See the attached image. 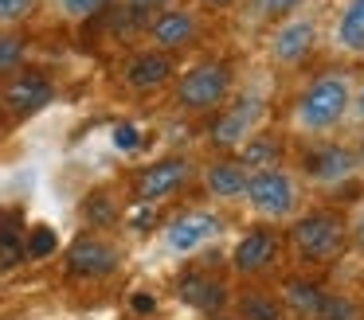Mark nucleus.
<instances>
[{"instance_id": "18", "label": "nucleus", "mask_w": 364, "mask_h": 320, "mask_svg": "<svg viewBox=\"0 0 364 320\" xmlns=\"http://www.w3.org/2000/svg\"><path fill=\"white\" fill-rule=\"evenodd\" d=\"M239 160L247 164V168H270V164H282V137L270 129H259L255 137H247L243 145H239Z\"/></svg>"}, {"instance_id": "29", "label": "nucleus", "mask_w": 364, "mask_h": 320, "mask_svg": "<svg viewBox=\"0 0 364 320\" xmlns=\"http://www.w3.org/2000/svg\"><path fill=\"white\" fill-rule=\"evenodd\" d=\"M317 320H356V309L345 301V297H325Z\"/></svg>"}, {"instance_id": "23", "label": "nucleus", "mask_w": 364, "mask_h": 320, "mask_svg": "<svg viewBox=\"0 0 364 320\" xmlns=\"http://www.w3.org/2000/svg\"><path fill=\"white\" fill-rule=\"evenodd\" d=\"M43 0H0V28H20L40 12Z\"/></svg>"}, {"instance_id": "28", "label": "nucleus", "mask_w": 364, "mask_h": 320, "mask_svg": "<svg viewBox=\"0 0 364 320\" xmlns=\"http://www.w3.org/2000/svg\"><path fill=\"white\" fill-rule=\"evenodd\" d=\"M110 137H114V148H118V153H137V148H141V129H137L134 121H118Z\"/></svg>"}, {"instance_id": "12", "label": "nucleus", "mask_w": 364, "mask_h": 320, "mask_svg": "<svg viewBox=\"0 0 364 320\" xmlns=\"http://www.w3.org/2000/svg\"><path fill=\"white\" fill-rule=\"evenodd\" d=\"M51 94H55V86H51L48 75H40V70H16V75H9V86L0 94V106L16 117H28V114H40L51 101Z\"/></svg>"}, {"instance_id": "31", "label": "nucleus", "mask_w": 364, "mask_h": 320, "mask_svg": "<svg viewBox=\"0 0 364 320\" xmlns=\"http://www.w3.org/2000/svg\"><path fill=\"white\" fill-rule=\"evenodd\" d=\"M129 219H134V226H149L153 219H157V211H153V203H149V199H141V203L134 207V215H129Z\"/></svg>"}, {"instance_id": "22", "label": "nucleus", "mask_w": 364, "mask_h": 320, "mask_svg": "<svg viewBox=\"0 0 364 320\" xmlns=\"http://www.w3.org/2000/svg\"><path fill=\"white\" fill-rule=\"evenodd\" d=\"M51 8H55V16H63V20L79 23V20H90L95 12H102L110 0H48Z\"/></svg>"}, {"instance_id": "19", "label": "nucleus", "mask_w": 364, "mask_h": 320, "mask_svg": "<svg viewBox=\"0 0 364 320\" xmlns=\"http://www.w3.org/2000/svg\"><path fill=\"white\" fill-rule=\"evenodd\" d=\"M176 293H181V301L192 304V309H220L223 297H228L220 281H212L208 273H188V277L181 281V289H176Z\"/></svg>"}, {"instance_id": "30", "label": "nucleus", "mask_w": 364, "mask_h": 320, "mask_svg": "<svg viewBox=\"0 0 364 320\" xmlns=\"http://www.w3.org/2000/svg\"><path fill=\"white\" fill-rule=\"evenodd\" d=\"M348 125L364 129V75L356 70V86H353V106H348Z\"/></svg>"}, {"instance_id": "3", "label": "nucleus", "mask_w": 364, "mask_h": 320, "mask_svg": "<svg viewBox=\"0 0 364 320\" xmlns=\"http://www.w3.org/2000/svg\"><path fill=\"white\" fill-rule=\"evenodd\" d=\"M317 51H321V16L309 4L262 31V55L278 70H301Z\"/></svg>"}, {"instance_id": "13", "label": "nucleus", "mask_w": 364, "mask_h": 320, "mask_svg": "<svg viewBox=\"0 0 364 320\" xmlns=\"http://www.w3.org/2000/svg\"><path fill=\"white\" fill-rule=\"evenodd\" d=\"M188 180H192V164L184 160V156H165V160H157V164L137 172L134 187H137V199L157 203V199H165V195L181 192Z\"/></svg>"}, {"instance_id": "4", "label": "nucleus", "mask_w": 364, "mask_h": 320, "mask_svg": "<svg viewBox=\"0 0 364 320\" xmlns=\"http://www.w3.org/2000/svg\"><path fill=\"white\" fill-rule=\"evenodd\" d=\"M173 82H176L173 94L181 109H188V114H215L235 94V67L223 59H204V62H192L188 70H181Z\"/></svg>"}, {"instance_id": "25", "label": "nucleus", "mask_w": 364, "mask_h": 320, "mask_svg": "<svg viewBox=\"0 0 364 320\" xmlns=\"http://www.w3.org/2000/svg\"><path fill=\"white\" fill-rule=\"evenodd\" d=\"M239 312L247 320H278V301L262 293H243L239 297Z\"/></svg>"}, {"instance_id": "17", "label": "nucleus", "mask_w": 364, "mask_h": 320, "mask_svg": "<svg viewBox=\"0 0 364 320\" xmlns=\"http://www.w3.org/2000/svg\"><path fill=\"white\" fill-rule=\"evenodd\" d=\"M306 4H314V0H239L235 12H239V20H243V28L267 31L270 23H278L282 16L298 12V8H306Z\"/></svg>"}, {"instance_id": "14", "label": "nucleus", "mask_w": 364, "mask_h": 320, "mask_svg": "<svg viewBox=\"0 0 364 320\" xmlns=\"http://www.w3.org/2000/svg\"><path fill=\"white\" fill-rule=\"evenodd\" d=\"M67 270L75 273V277H106V273L118 270V250L110 246V242L95 238V234H82V238L71 242V250H67Z\"/></svg>"}, {"instance_id": "9", "label": "nucleus", "mask_w": 364, "mask_h": 320, "mask_svg": "<svg viewBox=\"0 0 364 320\" xmlns=\"http://www.w3.org/2000/svg\"><path fill=\"white\" fill-rule=\"evenodd\" d=\"M223 234V219L215 211H184V215L168 219L161 231V246L173 258H192L200 250H208Z\"/></svg>"}, {"instance_id": "1", "label": "nucleus", "mask_w": 364, "mask_h": 320, "mask_svg": "<svg viewBox=\"0 0 364 320\" xmlns=\"http://www.w3.org/2000/svg\"><path fill=\"white\" fill-rule=\"evenodd\" d=\"M353 86H356V67L348 62H329L317 75L301 82L286 109V125L301 140H325L337 137L348 125V106H353Z\"/></svg>"}, {"instance_id": "16", "label": "nucleus", "mask_w": 364, "mask_h": 320, "mask_svg": "<svg viewBox=\"0 0 364 320\" xmlns=\"http://www.w3.org/2000/svg\"><path fill=\"white\" fill-rule=\"evenodd\" d=\"M247 176H251V168H247L239 156H215L200 180H204V192L212 195V199L231 203V199H243Z\"/></svg>"}, {"instance_id": "26", "label": "nucleus", "mask_w": 364, "mask_h": 320, "mask_svg": "<svg viewBox=\"0 0 364 320\" xmlns=\"http://www.w3.org/2000/svg\"><path fill=\"white\" fill-rule=\"evenodd\" d=\"M82 211H87V223L90 226H110L114 219H118V207H114V199L106 192H95L87 203H82Z\"/></svg>"}, {"instance_id": "21", "label": "nucleus", "mask_w": 364, "mask_h": 320, "mask_svg": "<svg viewBox=\"0 0 364 320\" xmlns=\"http://www.w3.org/2000/svg\"><path fill=\"white\" fill-rule=\"evenodd\" d=\"M24 55H28V43L16 28H0V78L16 75L24 67Z\"/></svg>"}, {"instance_id": "15", "label": "nucleus", "mask_w": 364, "mask_h": 320, "mask_svg": "<svg viewBox=\"0 0 364 320\" xmlns=\"http://www.w3.org/2000/svg\"><path fill=\"white\" fill-rule=\"evenodd\" d=\"M274 258H278V234H274V226H267V223L247 231L243 238L235 242V250H231L235 273H262Z\"/></svg>"}, {"instance_id": "11", "label": "nucleus", "mask_w": 364, "mask_h": 320, "mask_svg": "<svg viewBox=\"0 0 364 320\" xmlns=\"http://www.w3.org/2000/svg\"><path fill=\"white\" fill-rule=\"evenodd\" d=\"M173 78H176V59L168 51H161V47H141V51H134L126 59V67H122V82L134 94L165 90Z\"/></svg>"}, {"instance_id": "8", "label": "nucleus", "mask_w": 364, "mask_h": 320, "mask_svg": "<svg viewBox=\"0 0 364 320\" xmlns=\"http://www.w3.org/2000/svg\"><path fill=\"white\" fill-rule=\"evenodd\" d=\"M321 47L337 62H364V0H337L329 20H321Z\"/></svg>"}, {"instance_id": "32", "label": "nucleus", "mask_w": 364, "mask_h": 320, "mask_svg": "<svg viewBox=\"0 0 364 320\" xmlns=\"http://www.w3.org/2000/svg\"><path fill=\"white\" fill-rule=\"evenodd\" d=\"M129 304H134L137 316H153V312H157V301H153L149 293H134V301H129Z\"/></svg>"}, {"instance_id": "6", "label": "nucleus", "mask_w": 364, "mask_h": 320, "mask_svg": "<svg viewBox=\"0 0 364 320\" xmlns=\"http://www.w3.org/2000/svg\"><path fill=\"white\" fill-rule=\"evenodd\" d=\"M301 184L317 187V192H341L356 180V156L353 145H341V140L325 137L301 153V168H298Z\"/></svg>"}, {"instance_id": "2", "label": "nucleus", "mask_w": 364, "mask_h": 320, "mask_svg": "<svg viewBox=\"0 0 364 320\" xmlns=\"http://www.w3.org/2000/svg\"><path fill=\"white\" fill-rule=\"evenodd\" d=\"M247 211H251L259 223L278 226L290 223V219L301 215V203H306V184L294 168H282V164H270V168H255L247 176L243 187Z\"/></svg>"}, {"instance_id": "35", "label": "nucleus", "mask_w": 364, "mask_h": 320, "mask_svg": "<svg viewBox=\"0 0 364 320\" xmlns=\"http://www.w3.org/2000/svg\"><path fill=\"white\" fill-rule=\"evenodd\" d=\"M353 156H356V176H364V137L353 145Z\"/></svg>"}, {"instance_id": "5", "label": "nucleus", "mask_w": 364, "mask_h": 320, "mask_svg": "<svg viewBox=\"0 0 364 320\" xmlns=\"http://www.w3.org/2000/svg\"><path fill=\"white\" fill-rule=\"evenodd\" d=\"M215 121H212V145L223 148V153H239V145H243L247 137H255L259 129H267L270 121V101L262 98V94H231L228 106L215 109Z\"/></svg>"}, {"instance_id": "33", "label": "nucleus", "mask_w": 364, "mask_h": 320, "mask_svg": "<svg viewBox=\"0 0 364 320\" xmlns=\"http://www.w3.org/2000/svg\"><path fill=\"white\" fill-rule=\"evenodd\" d=\"M196 8H204V12H231V8L239 4V0H192Z\"/></svg>"}, {"instance_id": "10", "label": "nucleus", "mask_w": 364, "mask_h": 320, "mask_svg": "<svg viewBox=\"0 0 364 320\" xmlns=\"http://www.w3.org/2000/svg\"><path fill=\"white\" fill-rule=\"evenodd\" d=\"M200 31H204V23H200L196 8L165 4V8H157L153 20H149V43L161 47V51H168V55H176V51L196 43Z\"/></svg>"}, {"instance_id": "27", "label": "nucleus", "mask_w": 364, "mask_h": 320, "mask_svg": "<svg viewBox=\"0 0 364 320\" xmlns=\"http://www.w3.org/2000/svg\"><path fill=\"white\" fill-rule=\"evenodd\" d=\"M345 234H348V246L364 254V199H356L345 215Z\"/></svg>"}, {"instance_id": "36", "label": "nucleus", "mask_w": 364, "mask_h": 320, "mask_svg": "<svg viewBox=\"0 0 364 320\" xmlns=\"http://www.w3.org/2000/svg\"><path fill=\"white\" fill-rule=\"evenodd\" d=\"M220 320H231V316H220Z\"/></svg>"}, {"instance_id": "34", "label": "nucleus", "mask_w": 364, "mask_h": 320, "mask_svg": "<svg viewBox=\"0 0 364 320\" xmlns=\"http://www.w3.org/2000/svg\"><path fill=\"white\" fill-rule=\"evenodd\" d=\"M134 8H149V12H157V8H165V4H176V0H129Z\"/></svg>"}, {"instance_id": "24", "label": "nucleus", "mask_w": 364, "mask_h": 320, "mask_svg": "<svg viewBox=\"0 0 364 320\" xmlns=\"http://www.w3.org/2000/svg\"><path fill=\"white\" fill-rule=\"evenodd\" d=\"M59 250V234L51 226H32L24 238V254L28 258H51Z\"/></svg>"}, {"instance_id": "7", "label": "nucleus", "mask_w": 364, "mask_h": 320, "mask_svg": "<svg viewBox=\"0 0 364 320\" xmlns=\"http://www.w3.org/2000/svg\"><path fill=\"white\" fill-rule=\"evenodd\" d=\"M290 246L301 262H333L345 254L348 234H345V219L337 215H301L290 219Z\"/></svg>"}, {"instance_id": "20", "label": "nucleus", "mask_w": 364, "mask_h": 320, "mask_svg": "<svg viewBox=\"0 0 364 320\" xmlns=\"http://www.w3.org/2000/svg\"><path fill=\"white\" fill-rule=\"evenodd\" d=\"M282 301L290 304L298 316L317 320V312H321V304H325V293L317 285H309V281H290V285H286V293H282Z\"/></svg>"}]
</instances>
